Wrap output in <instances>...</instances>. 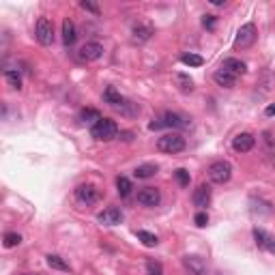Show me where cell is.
I'll use <instances>...</instances> for the list:
<instances>
[{
    "label": "cell",
    "mask_w": 275,
    "mask_h": 275,
    "mask_svg": "<svg viewBox=\"0 0 275 275\" xmlns=\"http://www.w3.org/2000/svg\"><path fill=\"white\" fill-rule=\"evenodd\" d=\"M78 39V33H76V24H73L69 17L62 20V43H65L67 47H71L73 43Z\"/></svg>",
    "instance_id": "14"
},
{
    "label": "cell",
    "mask_w": 275,
    "mask_h": 275,
    "mask_svg": "<svg viewBox=\"0 0 275 275\" xmlns=\"http://www.w3.org/2000/svg\"><path fill=\"white\" fill-rule=\"evenodd\" d=\"M267 252H271V254H275V241H271V243H269V247H267Z\"/></svg>",
    "instance_id": "35"
},
{
    "label": "cell",
    "mask_w": 275,
    "mask_h": 275,
    "mask_svg": "<svg viewBox=\"0 0 275 275\" xmlns=\"http://www.w3.org/2000/svg\"><path fill=\"white\" fill-rule=\"evenodd\" d=\"M265 114H267V116H275V103H271V105H267Z\"/></svg>",
    "instance_id": "34"
},
{
    "label": "cell",
    "mask_w": 275,
    "mask_h": 275,
    "mask_svg": "<svg viewBox=\"0 0 275 275\" xmlns=\"http://www.w3.org/2000/svg\"><path fill=\"white\" fill-rule=\"evenodd\" d=\"M174 82H177L181 92H191L193 91V80L187 73H174Z\"/></svg>",
    "instance_id": "20"
},
{
    "label": "cell",
    "mask_w": 275,
    "mask_h": 275,
    "mask_svg": "<svg viewBox=\"0 0 275 275\" xmlns=\"http://www.w3.org/2000/svg\"><path fill=\"white\" fill-rule=\"evenodd\" d=\"M80 7H82L84 11H91V13H95V15H99V13H101L97 4H95V2H89V0H84V2H80Z\"/></svg>",
    "instance_id": "32"
},
{
    "label": "cell",
    "mask_w": 275,
    "mask_h": 275,
    "mask_svg": "<svg viewBox=\"0 0 275 275\" xmlns=\"http://www.w3.org/2000/svg\"><path fill=\"white\" fill-rule=\"evenodd\" d=\"M256 39H258V30H256V26L252 22L249 24H243V26L239 28V33H236V39H234V47L236 49H247L252 47Z\"/></svg>",
    "instance_id": "4"
},
{
    "label": "cell",
    "mask_w": 275,
    "mask_h": 275,
    "mask_svg": "<svg viewBox=\"0 0 275 275\" xmlns=\"http://www.w3.org/2000/svg\"><path fill=\"white\" fill-rule=\"evenodd\" d=\"M155 172H157V166L155 164H142L134 170V177L136 179H151V177H155Z\"/></svg>",
    "instance_id": "22"
},
{
    "label": "cell",
    "mask_w": 275,
    "mask_h": 275,
    "mask_svg": "<svg viewBox=\"0 0 275 275\" xmlns=\"http://www.w3.org/2000/svg\"><path fill=\"white\" fill-rule=\"evenodd\" d=\"M46 260H47V265H49V267L56 269V271H65V273L71 271L69 262H67L65 258H62V256H58V254H47V256H46Z\"/></svg>",
    "instance_id": "19"
},
{
    "label": "cell",
    "mask_w": 275,
    "mask_h": 275,
    "mask_svg": "<svg viewBox=\"0 0 275 275\" xmlns=\"http://www.w3.org/2000/svg\"><path fill=\"white\" fill-rule=\"evenodd\" d=\"M97 198H99V189L95 185H89V183H84V185H80L78 189H76V200L80 204H95L97 202Z\"/></svg>",
    "instance_id": "7"
},
{
    "label": "cell",
    "mask_w": 275,
    "mask_h": 275,
    "mask_svg": "<svg viewBox=\"0 0 275 275\" xmlns=\"http://www.w3.org/2000/svg\"><path fill=\"white\" fill-rule=\"evenodd\" d=\"M153 37V28L148 24H136L134 30H131V39L134 43H146Z\"/></svg>",
    "instance_id": "15"
},
{
    "label": "cell",
    "mask_w": 275,
    "mask_h": 275,
    "mask_svg": "<svg viewBox=\"0 0 275 275\" xmlns=\"http://www.w3.org/2000/svg\"><path fill=\"white\" fill-rule=\"evenodd\" d=\"M138 239L144 243L146 247H157V243H159L157 236H155L153 232H146V230H138Z\"/></svg>",
    "instance_id": "26"
},
{
    "label": "cell",
    "mask_w": 275,
    "mask_h": 275,
    "mask_svg": "<svg viewBox=\"0 0 275 275\" xmlns=\"http://www.w3.org/2000/svg\"><path fill=\"white\" fill-rule=\"evenodd\" d=\"M254 241H256V245H258L260 249H267L269 247V243H271V234L265 232L262 228H254Z\"/></svg>",
    "instance_id": "24"
},
{
    "label": "cell",
    "mask_w": 275,
    "mask_h": 275,
    "mask_svg": "<svg viewBox=\"0 0 275 275\" xmlns=\"http://www.w3.org/2000/svg\"><path fill=\"white\" fill-rule=\"evenodd\" d=\"M183 265L191 275H206V262L196 254H187L183 258Z\"/></svg>",
    "instance_id": "9"
},
{
    "label": "cell",
    "mask_w": 275,
    "mask_h": 275,
    "mask_svg": "<svg viewBox=\"0 0 275 275\" xmlns=\"http://www.w3.org/2000/svg\"><path fill=\"white\" fill-rule=\"evenodd\" d=\"M136 198L142 206H157L161 202V193H159L157 187H142Z\"/></svg>",
    "instance_id": "8"
},
{
    "label": "cell",
    "mask_w": 275,
    "mask_h": 275,
    "mask_svg": "<svg viewBox=\"0 0 275 275\" xmlns=\"http://www.w3.org/2000/svg\"><path fill=\"white\" fill-rule=\"evenodd\" d=\"M230 177H232V166L228 164V161H215V164H211L209 166V179H211V183H215V185H224V183H228Z\"/></svg>",
    "instance_id": "3"
},
{
    "label": "cell",
    "mask_w": 275,
    "mask_h": 275,
    "mask_svg": "<svg viewBox=\"0 0 275 275\" xmlns=\"http://www.w3.org/2000/svg\"><path fill=\"white\" fill-rule=\"evenodd\" d=\"M103 101L108 103V105H112L114 110H123L125 105H127V101H125V97L118 92L114 86H108V89L103 91Z\"/></svg>",
    "instance_id": "13"
},
{
    "label": "cell",
    "mask_w": 275,
    "mask_h": 275,
    "mask_svg": "<svg viewBox=\"0 0 275 275\" xmlns=\"http://www.w3.org/2000/svg\"><path fill=\"white\" fill-rule=\"evenodd\" d=\"M118 134V125L112 121V118H101L99 123H95L91 127V136L95 138V140L99 142H110V140H114Z\"/></svg>",
    "instance_id": "1"
},
{
    "label": "cell",
    "mask_w": 275,
    "mask_h": 275,
    "mask_svg": "<svg viewBox=\"0 0 275 275\" xmlns=\"http://www.w3.org/2000/svg\"><path fill=\"white\" fill-rule=\"evenodd\" d=\"M191 200H193V206H198L200 211H204L206 206L211 204V187L206 185V183H202V185H198V189L193 191V196H191Z\"/></svg>",
    "instance_id": "11"
},
{
    "label": "cell",
    "mask_w": 275,
    "mask_h": 275,
    "mask_svg": "<svg viewBox=\"0 0 275 275\" xmlns=\"http://www.w3.org/2000/svg\"><path fill=\"white\" fill-rule=\"evenodd\" d=\"M193 222H196L198 228H204L206 224H209V215H206L204 211H200V213H196V217H193Z\"/></svg>",
    "instance_id": "31"
},
{
    "label": "cell",
    "mask_w": 275,
    "mask_h": 275,
    "mask_svg": "<svg viewBox=\"0 0 275 275\" xmlns=\"http://www.w3.org/2000/svg\"><path fill=\"white\" fill-rule=\"evenodd\" d=\"M101 112H99V110H95V108H84L82 112H80V121H82V123H92V125H95V123H99V121H101Z\"/></svg>",
    "instance_id": "21"
},
{
    "label": "cell",
    "mask_w": 275,
    "mask_h": 275,
    "mask_svg": "<svg viewBox=\"0 0 275 275\" xmlns=\"http://www.w3.org/2000/svg\"><path fill=\"white\" fill-rule=\"evenodd\" d=\"M97 220H99V224H103V226H116V224L123 222V213L116 206H108V209H103L101 213L97 215Z\"/></svg>",
    "instance_id": "10"
},
{
    "label": "cell",
    "mask_w": 275,
    "mask_h": 275,
    "mask_svg": "<svg viewBox=\"0 0 275 275\" xmlns=\"http://www.w3.org/2000/svg\"><path fill=\"white\" fill-rule=\"evenodd\" d=\"M35 35H37V41L41 46H52L54 43V26L47 17H39L37 20V28H35Z\"/></svg>",
    "instance_id": "5"
},
{
    "label": "cell",
    "mask_w": 275,
    "mask_h": 275,
    "mask_svg": "<svg viewBox=\"0 0 275 275\" xmlns=\"http://www.w3.org/2000/svg\"><path fill=\"white\" fill-rule=\"evenodd\" d=\"M213 80L222 86V89H232V86L236 84V76H232V73L226 71V69H217V71L213 73Z\"/></svg>",
    "instance_id": "17"
},
{
    "label": "cell",
    "mask_w": 275,
    "mask_h": 275,
    "mask_svg": "<svg viewBox=\"0 0 275 275\" xmlns=\"http://www.w3.org/2000/svg\"><path fill=\"white\" fill-rule=\"evenodd\" d=\"M157 151L166 155H177L181 151H185V138L181 134H166L157 140Z\"/></svg>",
    "instance_id": "2"
},
{
    "label": "cell",
    "mask_w": 275,
    "mask_h": 275,
    "mask_svg": "<svg viewBox=\"0 0 275 275\" xmlns=\"http://www.w3.org/2000/svg\"><path fill=\"white\" fill-rule=\"evenodd\" d=\"M20 243H22V236L17 234V232H7V234H4V239H2V245L7 247V249L17 247Z\"/></svg>",
    "instance_id": "28"
},
{
    "label": "cell",
    "mask_w": 275,
    "mask_h": 275,
    "mask_svg": "<svg viewBox=\"0 0 275 275\" xmlns=\"http://www.w3.org/2000/svg\"><path fill=\"white\" fill-rule=\"evenodd\" d=\"M181 62L187 67H202V56H198V54H183L181 56Z\"/></svg>",
    "instance_id": "27"
},
{
    "label": "cell",
    "mask_w": 275,
    "mask_h": 275,
    "mask_svg": "<svg viewBox=\"0 0 275 275\" xmlns=\"http://www.w3.org/2000/svg\"><path fill=\"white\" fill-rule=\"evenodd\" d=\"M4 80H7V84L11 89H15V91L22 89V76L15 71V69H7V71H4Z\"/></svg>",
    "instance_id": "25"
},
{
    "label": "cell",
    "mask_w": 275,
    "mask_h": 275,
    "mask_svg": "<svg viewBox=\"0 0 275 275\" xmlns=\"http://www.w3.org/2000/svg\"><path fill=\"white\" fill-rule=\"evenodd\" d=\"M215 22H217V17H215V15H204V17H202V26H204V28H209V30H213V28H215Z\"/></svg>",
    "instance_id": "33"
},
{
    "label": "cell",
    "mask_w": 275,
    "mask_h": 275,
    "mask_svg": "<svg viewBox=\"0 0 275 275\" xmlns=\"http://www.w3.org/2000/svg\"><path fill=\"white\" fill-rule=\"evenodd\" d=\"M222 69H226V71H230L232 76H243V73L247 71L245 62L239 60V58H226V60H224V65H222Z\"/></svg>",
    "instance_id": "18"
},
{
    "label": "cell",
    "mask_w": 275,
    "mask_h": 275,
    "mask_svg": "<svg viewBox=\"0 0 275 275\" xmlns=\"http://www.w3.org/2000/svg\"><path fill=\"white\" fill-rule=\"evenodd\" d=\"M161 121H164L166 127H174V129H185V127H189V121H187L185 116L177 114V112H166Z\"/></svg>",
    "instance_id": "16"
},
{
    "label": "cell",
    "mask_w": 275,
    "mask_h": 275,
    "mask_svg": "<svg viewBox=\"0 0 275 275\" xmlns=\"http://www.w3.org/2000/svg\"><path fill=\"white\" fill-rule=\"evenodd\" d=\"M146 275H164V267L157 260H148L146 262Z\"/></svg>",
    "instance_id": "29"
},
{
    "label": "cell",
    "mask_w": 275,
    "mask_h": 275,
    "mask_svg": "<svg viewBox=\"0 0 275 275\" xmlns=\"http://www.w3.org/2000/svg\"><path fill=\"white\" fill-rule=\"evenodd\" d=\"M211 2H213L215 7H222V4H226V2H224V0H211Z\"/></svg>",
    "instance_id": "36"
},
{
    "label": "cell",
    "mask_w": 275,
    "mask_h": 275,
    "mask_svg": "<svg viewBox=\"0 0 275 275\" xmlns=\"http://www.w3.org/2000/svg\"><path fill=\"white\" fill-rule=\"evenodd\" d=\"M256 144V138L252 134H239V136H234V140H232V148L236 153H249L254 148Z\"/></svg>",
    "instance_id": "12"
},
{
    "label": "cell",
    "mask_w": 275,
    "mask_h": 275,
    "mask_svg": "<svg viewBox=\"0 0 275 275\" xmlns=\"http://www.w3.org/2000/svg\"><path fill=\"white\" fill-rule=\"evenodd\" d=\"M101 56H103V46H101V43H97V41L84 43V46L80 47V52H78V58L82 62H95V60L101 58Z\"/></svg>",
    "instance_id": "6"
},
{
    "label": "cell",
    "mask_w": 275,
    "mask_h": 275,
    "mask_svg": "<svg viewBox=\"0 0 275 275\" xmlns=\"http://www.w3.org/2000/svg\"><path fill=\"white\" fill-rule=\"evenodd\" d=\"M116 189H118V196H121V198H129L134 185H131V181L127 177H118L116 179Z\"/></svg>",
    "instance_id": "23"
},
{
    "label": "cell",
    "mask_w": 275,
    "mask_h": 275,
    "mask_svg": "<svg viewBox=\"0 0 275 275\" xmlns=\"http://www.w3.org/2000/svg\"><path fill=\"white\" fill-rule=\"evenodd\" d=\"M174 177H177V181H179V185H181V187H187V185H189V181H191L189 172H187L185 168H179V170L174 172Z\"/></svg>",
    "instance_id": "30"
}]
</instances>
